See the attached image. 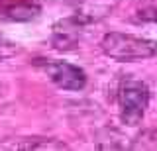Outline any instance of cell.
I'll return each mask as SVG.
<instances>
[{
    "label": "cell",
    "mask_w": 157,
    "mask_h": 151,
    "mask_svg": "<svg viewBox=\"0 0 157 151\" xmlns=\"http://www.w3.org/2000/svg\"><path fill=\"white\" fill-rule=\"evenodd\" d=\"M20 51V45L16 41L8 40L4 33H0V61H6L10 57H14Z\"/></svg>",
    "instance_id": "obj_9"
},
{
    "label": "cell",
    "mask_w": 157,
    "mask_h": 151,
    "mask_svg": "<svg viewBox=\"0 0 157 151\" xmlns=\"http://www.w3.org/2000/svg\"><path fill=\"white\" fill-rule=\"evenodd\" d=\"M22 149H65L67 145L57 139H32L29 143H20Z\"/></svg>",
    "instance_id": "obj_7"
},
{
    "label": "cell",
    "mask_w": 157,
    "mask_h": 151,
    "mask_svg": "<svg viewBox=\"0 0 157 151\" xmlns=\"http://www.w3.org/2000/svg\"><path fill=\"white\" fill-rule=\"evenodd\" d=\"M132 149H157V134L155 131H144L134 139Z\"/></svg>",
    "instance_id": "obj_8"
},
{
    "label": "cell",
    "mask_w": 157,
    "mask_h": 151,
    "mask_svg": "<svg viewBox=\"0 0 157 151\" xmlns=\"http://www.w3.org/2000/svg\"><path fill=\"white\" fill-rule=\"evenodd\" d=\"M0 14L16 22L32 20L39 14V6L32 0H0Z\"/></svg>",
    "instance_id": "obj_6"
},
{
    "label": "cell",
    "mask_w": 157,
    "mask_h": 151,
    "mask_svg": "<svg viewBox=\"0 0 157 151\" xmlns=\"http://www.w3.org/2000/svg\"><path fill=\"white\" fill-rule=\"evenodd\" d=\"M71 2L75 8L73 16L81 24L88 26V24L100 22L106 16H110L120 4V0H71Z\"/></svg>",
    "instance_id": "obj_4"
},
{
    "label": "cell",
    "mask_w": 157,
    "mask_h": 151,
    "mask_svg": "<svg viewBox=\"0 0 157 151\" xmlns=\"http://www.w3.org/2000/svg\"><path fill=\"white\" fill-rule=\"evenodd\" d=\"M120 118L126 126H140L149 104V89L144 81L126 77L118 89Z\"/></svg>",
    "instance_id": "obj_2"
},
{
    "label": "cell",
    "mask_w": 157,
    "mask_h": 151,
    "mask_svg": "<svg viewBox=\"0 0 157 151\" xmlns=\"http://www.w3.org/2000/svg\"><path fill=\"white\" fill-rule=\"evenodd\" d=\"M85 28V24H81L75 16L61 20L53 26V43L57 49H73L77 45L78 32Z\"/></svg>",
    "instance_id": "obj_5"
},
{
    "label": "cell",
    "mask_w": 157,
    "mask_h": 151,
    "mask_svg": "<svg viewBox=\"0 0 157 151\" xmlns=\"http://www.w3.org/2000/svg\"><path fill=\"white\" fill-rule=\"evenodd\" d=\"M69 2H71V0H69Z\"/></svg>",
    "instance_id": "obj_10"
},
{
    "label": "cell",
    "mask_w": 157,
    "mask_h": 151,
    "mask_svg": "<svg viewBox=\"0 0 157 151\" xmlns=\"http://www.w3.org/2000/svg\"><path fill=\"white\" fill-rule=\"evenodd\" d=\"M45 75L63 90H82L86 85V73L65 61H51L43 67Z\"/></svg>",
    "instance_id": "obj_3"
},
{
    "label": "cell",
    "mask_w": 157,
    "mask_h": 151,
    "mask_svg": "<svg viewBox=\"0 0 157 151\" xmlns=\"http://www.w3.org/2000/svg\"><path fill=\"white\" fill-rule=\"evenodd\" d=\"M102 51L114 61H140V59H149L157 55V41L137 37L132 33H122V32H110L102 37L100 41Z\"/></svg>",
    "instance_id": "obj_1"
}]
</instances>
